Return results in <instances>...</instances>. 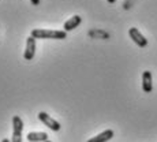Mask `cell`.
<instances>
[{
  "label": "cell",
  "mask_w": 157,
  "mask_h": 142,
  "mask_svg": "<svg viewBox=\"0 0 157 142\" xmlns=\"http://www.w3.org/2000/svg\"><path fill=\"white\" fill-rule=\"evenodd\" d=\"M142 89L145 93H150L153 90V79H152V72L144 71L142 74Z\"/></svg>",
  "instance_id": "cell-7"
},
{
  "label": "cell",
  "mask_w": 157,
  "mask_h": 142,
  "mask_svg": "<svg viewBox=\"0 0 157 142\" xmlns=\"http://www.w3.org/2000/svg\"><path fill=\"white\" fill-rule=\"evenodd\" d=\"M2 142H11V141H8V138H4V140H3Z\"/></svg>",
  "instance_id": "cell-12"
},
{
  "label": "cell",
  "mask_w": 157,
  "mask_h": 142,
  "mask_svg": "<svg viewBox=\"0 0 157 142\" xmlns=\"http://www.w3.org/2000/svg\"><path fill=\"white\" fill-rule=\"evenodd\" d=\"M22 131H23V122L18 115L13 117V138L11 142H22Z\"/></svg>",
  "instance_id": "cell-2"
},
{
  "label": "cell",
  "mask_w": 157,
  "mask_h": 142,
  "mask_svg": "<svg viewBox=\"0 0 157 142\" xmlns=\"http://www.w3.org/2000/svg\"><path fill=\"white\" fill-rule=\"evenodd\" d=\"M36 55V38L33 36H29L26 40V48L23 52V57L26 60H32Z\"/></svg>",
  "instance_id": "cell-5"
},
{
  "label": "cell",
  "mask_w": 157,
  "mask_h": 142,
  "mask_svg": "<svg viewBox=\"0 0 157 142\" xmlns=\"http://www.w3.org/2000/svg\"><path fill=\"white\" fill-rule=\"evenodd\" d=\"M29 142H45L48 141V134L47 132H40V131H33L26 135Z\"/></svg>",
  "instance_id": "cell-9"
},
{
  "label": "cell",
  "mask_w": 157,
  "mask_h": 142,
  "mask_svg": "<svg viewBox=\"0 0 157 142\" xmlns=\"http://www.w3.org/2000/svg\"><path fill=\"white\" fill-rule=\"evenodd\" d=\"M30 3H32L33 6H38L40 4V0H30Z\"/></svg>",
  "instance_id": "cell-10"
},
{
  "label": "cell",
  "mask_w": 157,
  "mask_h": 142,
  "mask_svg": "<svg viewBox=\"0 0 157 142\" xmlns=\"http://www.w3.org/2000/svg\"><path fill=\"white\" fill-rule=\"evenodd\" d=\"M38 119H40L48 129L52 130V131H59L60 127H62V126H60V123L57 122V120H55L53 117H51L49 115L45 113V112H40V113H38Z\"/></svg>",
  "instance_id": "cell-3"
},
{
  "label": "cell",
  "mask_w": 157,
  "mask_h": 142,
  "mask_svg": "<svg viewBox=\"0 0 157 142\" xmlns=\"http://www.w3.org/2000/svg\"><path fill=\"white\" fill-rule=\"evenodd\" d=\"M112 137H113V130H105V131L100 132L96 137L90 138L87 142H108Z\"/></svg>",
  "instance_id": "cell-8"
},
{
  "label": "cell",
  "mask_w": 157,
  "mask_h": 142,
  "mask_svg": "<svg viewBox=\"0 0 157 142\" xmlns=\"http://www.w3.org/2000/svg\"><path fill=\"white\" fill-rule=\"evenodd\" d=\"M128 34H130V37H131V40L134 41V43L137 44L140 48H145L147 45V40L144 37V34L137 28H131V29H130L128 30Z\"/></svg>",
  "instance_id": "cell-4"
},
{
  "label": "cell",
  "mask_w": 157,
  "mask_h": 142,
  "mask_svg": "<svg viewBox=\"0 0 157 142\" xmlns=\"http://www.w3.org/2000/svg\"><path fill=\"white\" fill-rule=\"evenodd\" d=\"M107 2H108V3H109V4H113V3H115V2H116V0H107Z\"/></svg>",
  "instance_id": "cell-11"
},
{
  "label": "cell",
  "mask_w": 157,
  "mask_h": 142,
  "mask_svg": "<svg viewBox=\"0 0 157 142\" xmlns=\"http://www.w3.org/2000/svg\"><path fill=\"white\" fill-rule=\"evenodd\" d=\"M81 22H82V18H81L79 15H74V17H71L70 19L64 22V25H63V30H64L66 33L71 32V30H74L75 28H78V26L81 25Z\"/></svg>",
  "instance_id": "cell-6"
},
{
  "label": "cell",
  "mask_w": 157,
  "mask_h": 142,
  "mask_svg": "<svg viewBox=\"0 0 157 142\" xmlns=\"http://www.w3.org/2000/svg\"><path fill=\"white\" fill-rule=\"evenodd\" d=\"M32 36L38 40H64L67 33L64 30H49V29H33Z\"/></svg>",
  "instance_id": "cell-1"
},
{
  "label": "cell",
  "mask_w": 157,
  "mask_h": 142,
  "mask_svg": "<svg viewBox=\"0 0 157 142\" xmlns=\"http://www.w3.org/2000/svg\"><path fill=\"white\" fill-rule=\"evenodd\" d=\"M45 142H52V141H49V140H48V141H45Z\"/></svg>",
  "instance_id": "cell-13"
}]
</instances>
